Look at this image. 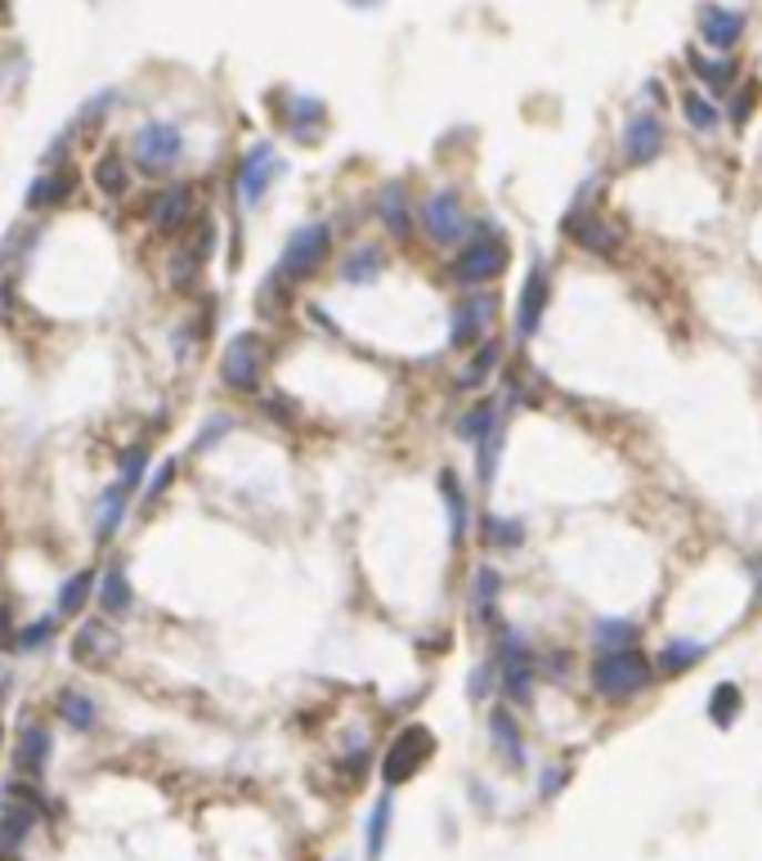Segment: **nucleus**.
<instances>
[{"instance_id":"33","label":"nucleus","mask_w":762,"mask_h":861,"mask_svg":"<svg viewBox=\"0 0 762 861\" xmlns=\"http://www.w3.org/2000/svg\"><path fill=\"white\" fill-rule=\"evenodd\" d=\"M126 498H131V489L118 480L113 489H103V498H99V520H94V534L99 538H108L118 525H122V516H126Z\"/></svg>"},{"instance_id":"25","label":"nucleus","mask_w":762,"mask_h":861,"mask_svg":"<svg viewBox=\"0 0 762 861\" xmlns=\"http://www.w3.org/2000/svg\"><path fill=\"white\" fill-rule=\"evenodd\" d=\"M498 422H502V408H498L494 399H476V404H471V408L454 422V430H458V440H463V445H471V449H476V445L489 436V430H494Z\"/></svg>"},{"instance_id":"11","label":"nucleus","mask_w":762,"mask_h":861,"mask_svg":"<svg viewBox=\"0 0 762 861\" xmlns=\"http://www.w3.org/2000/svg\"><path fill=\"white\" fill-rule=\"evenodd\" d=\"M669 144V131L660 122V113H632L623 135H619V153L628 166H650Z\"/></svg>"},{"instance_id":"35","label":"nucleus","mask_w":762,"mask_h":861,"mask_svg":"<svg viewBox=\"0 0 762 861\" xmlns=\"http://www.w3.org/2000/svg\"><path fill=\"white\" fill-rule=\"evenodd\" d=\"M59 718L68 727H77V731H90L99 722V705L90 696H81V691H59Z\"/></svg>"},{"instance_id":"41","label":"nucleus","mask_w":762,"mask_h":861,"mask_svg":"<svg viewBox=\"0 0 762 861\" xmlns=\"http://www.w3.org/2000/svg\"><path fill=\"white\" fill-rule=\"evenodd\" d=\"M230 430H234V417H230V413H215V417H206V422H202V436L193 440V449H197V454H206L211 445H221V440L230 436Z\"/></svg>"},{"instance_id":"16","label":"nucleus","mask_w":762,"mask_h":861,"mask_svg":"<svg viewBox=\"0 0 762 861\" xmlns=\"http://www.w3.org/2000/svg\"><path fill=\"white\" fill-rule=\"evenodd\" d=\"M377 221H382V230H386L390 239H408V234H413L417 211H413V202H408L404 180H386V184H382V193H377Z\"/></svg>"},{"instance_id":"15","label":"nucleus","mask_w":762,"mask_h":861,"mask_svg":"<svg viewBox=\"0 0 762 861\" xmlns=\"http://www.w3.org/2000/svg\"><path fill=\"white\" fill-rule=\"evenodd\" d=\"M144 211H149V221H153L158 230L175 234V230L189 225V215H193V189H189V184H166V189H158V193L149 197Z\"/></svg>"},{"instance_id":"45","label":"nucleus","mask_w":762,"mask_h":861,"mask_svg":"<svg viewBox=\"0 0 762 861\" xmlns=\"http://www.w3.org/2000/svg\"><path fill=\"white\" fill-rule=\"evenodd\" d=\"M570 786V768L566 763H548L538 772V799H557Z\"/></svg>"},{"instance_id":"27","label":"nucleus","mask_w":762,"mask_h":861,"mask_svg":"<svg viewBox=\"0 0 762 861\" xmlns=\"http://www.w3.org/2000/svg\"><path fill=\"white\" fill-rule=\"evenodd\" d=\"M211 243H215V234L202 230L189 247H180V256H175V265H171L175 287H193V283H197V274H202V265H206V256H211Z\"/></svg>"},{"instance_id":"50","label":"nucleus","mask_w":762,"mask_h":861,"mask_svg":"<svg viewBox=\"0 0 762 861\" xmlns=\"http://www.w3.org/2000/svg\"><path fill=\"white\" fill-rule=\"evenodd\" d=\"M346 6H355V10H377L382 0H346Z\"/></svg>"},{"instance_id":"39","label":"nucleus","mask_w":762,"mask_h":861,"mask_svg":"<svg viewBox=\"0 0 762 861\" xmlns=\"http://www.w3.org/2000/svg\"><path fill=\"white\" fill-rule=\"evenodd\" d=\"M94 180H99V189H103V193H122L131 175H126V162H122L118 153H108V158H99V162H94Z\"/></svg>"},{"instance_id":"31","label":"nucleus","mask_w":762,"mask_h":861,"mask_svg":"<svg viewBox=\"0 0 762 861\" xmlns=\"http://www.w3.org/2000/svg\"><path fill=\"white\" fill-rule=\"evenodd\" d=\"M502 445H507V422H498L489 436L476 445V480L489 489L494 476H498V458H502Z\"/></svg>"},{"instance_id":"23","label":"nucleus","mask_w":762,"mask_h":861,"mask_svg":"<svg viewBox=\"0 0 762 861\" xmlns=\"http://www.w3.org/2000/svg\"><path fill=\"white\" fill-rule=\"evenodd\" d=\"M99 610H103L108 619H126V615L135 610V592H131L122 566H108V570H103V579H99Z\"/></svg>"},{"instance_id":"14","label":"nucleus","mask_w":762,"mask_h":861,"mask_svg":"<svg viewBox=\"0 0 762 861\" xmlns=\"http://www.w3.org/2000/svg\"><path fill=\"white\" fill-rule=\"evenodd\" d=\"M695 28H700V41L722 54V50H731L744 37V14L731 10V6H700Z\"/></svg>"},{"instance_id":"32","label":"nucleus","mask_w":762,"mask_h":861,"mask_svg":"<svg viewBox=\"0 0 762 861\" xmlns=\"http://www.w3.org/2000/svg\"><path fill=\"white\" fill-rule=\"evenodd\" d=\"M45 759H50V731L28 722V727L19 731V768H23V772H41Z\"/></svg>"},{"instance_id":"38","label":"nucleus","mask_w":762,"mask_h":861,"mask_svg":"<svg viewBox=\"0 0 762 861\" xmlns=\"http://www.w3.org/2000/svg\"><path fill=\"white\" fill-rule=\"evenodd\" d=\"M90 588H94V575L90 570H77L63 588H59V615H81V606H85V597H90Z\"/></svg>"},{"instance_id":"24","label":"nucleus","mask_w":762,"mask_h":861,"mask_svg":"<svg viewBox=\"0 0 762 861\" xmlns=\"http://www.w3.org/2000/svg\"><path fill=\"white\" fill-rule=\"evenodd\" d=\"M498 597H502V575L494 566H476L471 570V610L480 624L498 628Z\"/></svg>"},{"instance_id":"52","label":"nucleus","mask_w":762,"mask_h":861,"mask_svg":"<svg viewBox=\"0 0 762 861\" xmlns=\"http://www.w3.org/2000/svg\"><path fill=\"white\" fill-rule=\"evenodd\" d=\"M333 861H350V857H333Z\"/></svg>"},{"instance_id":"37","label":"nucleus","mask_w":762,"mask_h":861,"mask_svg":"<svg viewBox=\"0 0 762 861\" xmlns=\"http://www.w3.org/2000/svg\"><path fill=\"white\" fill-rule=\"evenodd\" d=\"M68 189H72V175H68V171H59V175H41V180L28 189V206H32V211H45V206L63 202V197H68Z\"/></svg>"},{"instance_id":"49","label":"nucleus","mask_w":762,"mask_h":861,"mask_svg":"<svg viewBox=\"0 0 762 861\" xmlns=\"http://www.w3.org/2000/svg\"><path fill=\"white\" fill-rule=\"evenodd\" d=\"M641 94H646V99H664V85H660V81H646Z\"/></svg>"},{"instance_id":"47","label":"nucleus","mask_w":762,"mask_h":861,"mask_svg":"<svg viewBox=\"0 0 762 861\" xmlns=\"http://www.w3.org/2000/svg\"><path fill=\"white\" fill-rule=\"evenodd\" d=\"M171 480H175V458H166V463L158 467V476H153V485L144 489V507H153V503H158V498H162V494L171 489Z\"/></svg>"},{"instance_id":"9","label":"nucleus","mask_w":762,"mask_h":861,"mask_svg":"<svg viewBox=\"0 0 762 861\" xmlns=\"http://www.w3.org/2000/svg\"><path fill=\"white\" fill-rule=\"evenodd\" d=\"M180 153H184V140H180V131H175L171 122H149V126H140L135 140H131V158H135L149 175H166V171L180 162Z\"/></svg>"},{"instance_id":"4","label":"nucleus","mask_w":762,"mask_h":861,"mask_svg":"<svg viewBox=\"0 0 762 861\" xmlns=\"http://www.w3.org/2000/svg\"><path fill=\"white\" fill-rule=\"evenodd\" d=\"M417 225H421L430 247H463L467 230H471V215H467L463 193L458 189H435L421 202V211H417Z\"/></svg>"},{"instance_id":"1","label":"nucleus","mask_w":762,"mask_h":861,"mask_svg":"<svg viewBox=\"0 0 762 861\" xmlns=\"http://www.w3.org/2000/svg\"><path fill=\"white\" fill-rule=\"evenodd\" d=\"M328 252H333V225L328 221H309V225L292 230L287 243H283V256H278L274 274L265 278V296L287 292V287L305 283L309 274H318V265L328 261Z\"/></svg>"},{"instance_id":"17","label":"nucleus","mask_w":762,"mask_h":861,"mask_svg":"<svg viewBox=\"0 0 762 861\" xmlns=\"http://www.w3.org/2000/svg\"><path fill=\"white\" fill-rule=\"evenodd\" d=\"M390 830H395V794L382 790L364 817V861H382L386 857V843H390Z\"/></svg>"},{"instance_id":"21","label":"nucleus","mask_w":762,"mask_h":861,"mask_svg":"<svg viewBox=\"0 0 762 861\" xmlns=\"http://www.w3.org/2000/svg\"><path fill=\"white\" fill-rule=\"evenodd\" d=\"M588 637H592V651L606 656V651H632V646L641 641V628L632 619H623V615H601Z\"/></svg>"},{"instance_id":"7","label":"nucleus","mask_w":762,"mask_h":861,"mask_svg":"<svg viewBox=\"0 0 762 861\" xmlns=\"http://www.w3.org/2000/svg\"><path fill=\"white\" fill-rule=\"evenodd\" d=\"M270 364V346L261 333H238L230 337L225 355H221V382L230 391H256L261 386V373Z\"/></svg>"},{"instance_id":"19","label":"nucleus","mask_w":762,"mask_h":861,"mask_svg":"<svg viewBox=\"0 0 762 861\" xmlns=\"http://www.w3.org/2000/svg\"><path fill=\"white\" fill-rule=\"evenodd\" d=\"M382 274H386V252L377 243H359L342 256V283L350 287H373Z\"/></svg>"},{"instance_id":"3","label":"nucleus","mask_w":762,"mask_h":861,"mask_svg":"<svg viewBox=\"0 0 762 861\" xmlns=\"http://www.w3.org/2000/svg\"><path fill=\"white\" fill-rule=\"evenodd\" d=\"M656 673H660L656 660L632 646V651H606V656H597L592 669H588V687H592L601 700L623 705V700L641 696L650 682H656Z\"/></svg>"},{"instance_id":"10","label":"nucleus","mask_w":762,"mask_h":861,"mask_svg":"<svg viewBox=\"0 0 762 861\" xmlns=\"http://www.w3.org/2000/svg\"><path fill=\"white\" fill-rule=\"evenodd\" d=\"M278 171H283V162H278L274 144H270V140L252 144V149L243 153V162H238V180H234V189H238V202H243L247 211H252V206H261Z\"/></svg>"},{"instance_id":"51","label":"nucleus","mask_w":762,"mask_h":861,"mask_svg":"<svg viewBox=\"0 0 762 861\" xmlns=\"http://www.w3.org/2000/svg\"><path fill=\"white\" fill-rule=\"evenodd\" d=\"M753 579H758V601H762V557L753 561Z\"/></svg>"},{"instance_id":"6","label":"nucleus","mask_w":762,"mask_h":861,"mask_svg":"<svg viewBox=\"0 0 762 861\" xmlns=\"http://www.w3.org/2000/svg\"><path fill=\"white\" fill-rule=\"evenodd\" d=\"M592 180L583 184V193L575 197V206H570V215H566V225H561V234L579 247V252H592V256H614L619 252V230L610 225V221H601V215H592L588 211V197H592Z\"/></svg>"},{"instance_id":"18","label":"nucleus","mask_w":762,"mask_h":861,"mask_svg":"<svg viewBox=\"0 0 762 861\" xmlns=\"http://www.w3.org/2000/svg\"><path fill=\"white\" fill-rule=\"evenodd\" d=\"M118 632L108 628V624H99V619H90V624H81L77 628V637H72V656H77V665H108L118 656Z\"/></svg>"},{"instance_id":"8","label":"nucleus","mask_w":762,"mask_h":861,"mask_svg":"<svg viewBox=\"0 0 762 861\" xmlns=\"http://www.w3.org/2000/svg\"><path fill=\"white\" fill-rule=\"evenodd\" d=\"M498 314V296L494 292H467L454 314H449V346L454 351H476L480 342H489V323Z\"/></svg>"},{"instance_id":"36","label":"nucleus","mask_w":762,"mask_h":861,"mask_svg":"<svg viewBox=\"0 0 762 861\" xmlns=\"http://www.w3.org/2000/svg\"><path fill=\"white\" fill-rule=\"evenodd\" d=\"M691 68H695V77H700L713 94H722V90H731V85H735V63H731V59H704V54H691Z\"/></svg>"},{"instance_id":"26","label":"nucleus","mask_w":762,"mask_h":861,"mask_svg":"<svg viewBox=\"0 0 762 861\" xmlns=\"http://www.w3.org/2000/svg\"><path fill=\"white\" fill-rule=\"evenodd\" d=\"M480 544L494 548V553H516L525 544V525L520 520H507L498 511H485L480 516Z\"/></svg>"},{"instance_id":"43","label":"nucleus","mask_w":762,"mask_h":861,"mask_svg":"<svg viewBox=\"0 0 762 861\" xmlns=\"http://www.w3.org/2000/svg\"><path fill=\"white\" fill-rule=\"evenodd\" d=\"M494 678H498V660H485V665L467 678V696H471L476 705H480V700H489V696L498 691V682H494Z\"/></svg>"},{"instance_id":"28","label":"nucleus","mask_w":762,"mask_h":861,"mask_svg":"<svg viewBox=\"0 0 762 861\" xmlns=\"http://www.w3.org/2000/svg\"><path fill=\"white\" fill-rule=\"evenodd\" d=\"M440 494H445V511H449V544H467V494H463L454 472H440Z\"/></svg>"},{"instance_id":"34","label":"nucleus","mask_w":762,"mask_h":861,"mask_svg":"<svg viewBox=\"0 0 762 861\" xmlns=\"http://www.w3.org/2000/svg\"><path fill=\"white\" fill-rule=\"evenodd\" d=\"M682 118L695 126V131H718L722 126V108H713V99L709 94H700V90H687L682 94Z\"/></svg>"},{"instance_id":"46","label":"nucleus","mask_w":762,"mask_h":861,"mask_svg":"<svg viewBox=\"0 0 762 861\" xmlns=\"http://www.w3.org/2000/svg\"><path fill=\"white\" fill-rule=\"evenodd\" d=\"M758 94H762V90H758V81H744V85L731 94V122H735V126H744V122H749Z\"/></svg>"},{"instance_id":"44","label":"nucleus","mask_w":762,"mask_h":861,"mask_svg":"<svg viewBox=\"0 0 762 861\" xmlns=\"http://www.w3.org/2000/svg\"><path fill=\"white\" fill-rule=\"evenodd\" d=\"M50 637H54V624H50V619H41V624H28V628H19L10 646H14V651H41V646H45Z\"/></svg>"},{"instance_id":"20","label":"nucleus","mask_w":762,"mask_h":861,"mask_svg":"<svg viewBox=\"0 0 762 861\" xmlns=\"http://www.w3.org/2000/svg\"><path fill=\"white\" fill-rule=\"evenodd\" d=\"M704 656H709L704 641H695V637H673V641L660 646L656 669H660L664 678H682V673H691L695 665H704Z\"/></svg>"},{"instance_id":"22","label":"nucleus","mask_w":762,"mask_h":861,"mask_svg":"<svg viewBox=\"0 0 762 861\" xmlns=\"http://www.w3.org/2000/svg\"><path fill=\"white\" fill-rule=\"evenodd\" d=\"M323 122H328V108H323V99H314V94H292L287 99V131H292V140L309 144L323 131Z\"/></svg>"},{"instance_id":"30","label":"nucleus","mask_w":762,"mask_h":861,"mask_svg":"<svg viewBox=\"0 0 762 861\" xmlns=\"http://www.w3.org/2000/svg\"><path fill=\"white\" fill-rule=\"evenodd\" d=\"M740 713H744V691H740V682H718V687L709 691V722H713V727H731Z\"/></svg>"},{"instance_id":"42","label":"nucleus","mask_w":762,"mask_h":861,"mask_svg":"<svg viewBox=\"0 0 762 861\" xmlns=\"http://www.w3.org/2000/svg\"><path fill=\"white\" fill-rule=\"evenodd\" d=\"M144 472H149V449L144 445H135V449H126L122 454V485L135 494L140 489V480H144Z\"/></svg>"},{"instance_id":"2","label":"nucleus","mask_w":762,"mask_h":861,"mask_svg":"<svg viewBox=\"0 0 762 861\" xmlns=\"http://www.w3.org/2000/svg\"><path fill=\"white\" fill-rule=\"evenodd\" d=\"M507 265H511V252H507V239L489 225V221H480L476 225V234L454 252V261H449V278L458 283V287H467V292H485L489 283H498L502 274H507Z\"/></svg>"},{"instance_id":"48","label":"nucleus","mask_w":762,"mask_h":861,"mask_svg":"<svg viewBox=\"0 0 762 861\" xmlns=\"http://www.w3.org/2000/svg\"><path fill=\"white\" fill-rule=\"evenodd\" d=\"M14 637H10V610L6 606H0V646H10Z\"/></svg>"},{"instance_id":"5","label":"nucleus","mask_w":762,"mask_h":861,"mask_svg":"<svg viewBox=\"0 0 762 861\" xmlns=\"http://www.w3.org/2000/svg\"><path fill=\"white\" fill-rule=\"evenodd\" d=\"M430 753H435V736H430V727H421V722L399 727V731L390 736L386 753H382V781H386V790L408 786V781H413V777L430 763Z\"/></svg>"},{"instance_id":"12","label":"nucleus","mask_w":762,"mask_h":861,"mask_svg":"<svg viewBox=\"0 0 762 861\" xmlns=\"http://www.w3.org/2000/svg\"><path fill=\"white\" fill-rule=\"evenodd\" d=\"M548 305H552V270H548V265H534V270L525 274V283H520V301H516V333H520L525 342L538 337Z\"/></svg>"},{"instance_id":"13","label":"nucleus","mask_w":762,"mask_h":861,"mask_svg":"<svg viewBox=\"0 0 762 861\" xmlns=\"http://www.w3.org/2000/svg\"><path fill=\"white\" fill-rule=\"evenodd\" d=\"M489 744L498 753V763L507 772H525L529 763V744H525V731H520V718L511 713V705H498L489 713Z\"/></svg>"},{"instance_id":"40","label":"nucleus","mask_w":762,"mask_h":861,"mask_svg":"<svg viewBox=\"0 0 762 861\" xmlns=\"http://www.w3.org/2000/svg\"><path fill=\"white\" fill-rule=\"evenodd\" d=\"M28 825H32V812L28 808H14L6 817V825H0V852H14L19 839H28Z\"/></svg>"},{"instance_id":"29","label":"nucleus","mask_w":762,"mask_h":861,"mask_svg":"<svg viewBox=\"0 0 762 861\" xmlns=\"http://www.w3.org/2000/svg\"><path fill=\"white\" fill-rule=\"evenodd\" d=\"M498 359H502V346L489 337V342H480L476 351H471V364L463 368V377H458V391H480L485 382H489V373L498 368Z\"/></svg>"}]
</instances>
